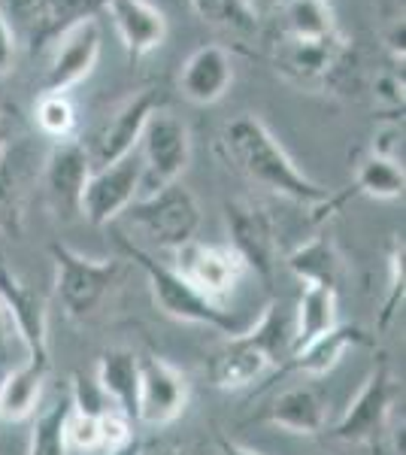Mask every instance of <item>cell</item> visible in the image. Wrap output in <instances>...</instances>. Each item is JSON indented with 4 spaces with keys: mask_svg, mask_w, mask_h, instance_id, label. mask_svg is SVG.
<instances>
[{
    "mask_svg": "<svg viewBox=\"0 0 406 455\" xmlns=\"http://www.w3.org/2000/svg\"><path fill=\"white\" fill-rule=\"evenodd\" d=\"M221 149H225L227 161L246 176L249 182L267 188L273 195H283L294 204L319 210L330 201V188L313 182L300 171L285 152V146L273 137V131L258 116L246 113L234 119L221 134Z\"/></svg>",
    "mask_w": 406,
    "mask_h": 455,
    "instance_id": "cell-1",
    "label": "cell"
},
{
    "mask_svg": "<svg viewBox=\"0 0 406 455\" xmlns=\"http://www.w3.org/2000/svg\"><path fill=\"white\" fill-rule=\"evenodd\" d=\"M115 243H119V249L124 252V259L134 261L146 274L152 300L158 304V310L164 315H170V319H176V322H188V325L212 328V331H221L227 337L240 331L237 319H234L221 304H216V300L201 295L186 276L176 274L173 264H161L155 255L146 252L139 243H131V240L119 231H115Z\"/></svg>",
    "mask_w": 406,
    "mask_h": 455,
    "instance_id": "cell-2",
    "label": "cell"
},
{
    "mask_svg": "<svg viewBox=\"0 0 406 455\" xmlns=\"http://www.w3.org/2000/svg\"><path fill=\"white\" fill-rule=\"evenodd\" d=\"M122 216L131 219V225L149 240L152 246L176 252L179 246L197 240L201 228V204L186 186L173 182L152 195H139Z\"/></svg>",
    "mask_w": 406,
    "mask_h": 455,
    "instance_id": "cell-3",
    "label": "cell"
},
{
    "mask_svg": "<svg viewBox=\"0 0 406 455\" xmlns=\"http://www.w3.org/2000/svg\"><path fill=\"white\" fill-rule=\"evenodd\" d=\"M55 264V295L70 319H85L122 280V259H88L68 243L49 246Z\"/></svg>",
    "mask_w": 406,
    "mask_h": 455,
    "instance_id": "cell-4",
    "label": "cell"
},
{
    "mask_svg": "<svg viewBox=\"0 0 406 455\" xmlns=\"http://www.w3.org/2000/svg\"><path fill=\"white\" fill-rule=\"evenodd\" d=\"M397 398H401V386L391 377L386 358H379L370 368V373H367V379L361 383L358 395L349 401L346 413L337 419L330 435L337 440H343V443L376 446L388 435V419H391V410H394Z\"/></svg>",
    "mask_w": 406,
    "mask_h": 455,
    "instance_id": "cell-5",
    "label": "cell"
},
{
    "mask_svg": "<svg viewBox=\"0 0 406 455\" xmlns=\"http://www.w3.org/2000/svg\"><path fill=\"white\" fill-rule=\"evenodd\" d=\"M139 167H143V182L139 195H152L164 186L179 182L191 161V134L186 122L170 116L164 107L152 113L146 122V131L139 137Z\"/></svg>",
    "mask_w": 406,
    "mask_h": 455,
    "instance_id": "cell-6",
    "label": "cell"
},
{
    "mask_svg": "<svg viewBox=\"0 0 406 455\" xmlns=\"http://www.w3.org/2000/svg\"><path fill=\"white\" fill-rule=\"evenodd\" d=\"M164 107V94L158 88H139L131 98H124L119 107L113 109L107 122L100 124V131L85 143L92 171L98 167H109L115 161L128 158L137 152L139 137L146 131V122L152 119V113Z\"/></svg>",
    "mask_w": 406,
    "mask_h": 455,
    "instance_id": "cell-7",
    "label": "cell"
},
{
    "mask_svg": "<svg viewBox=\"0 0 406 455\" xmlns=\"http://www.w3.org/2000/svg\"><path fill=\"white\" fill-rule=\"evenodd\" d=\"M225 222L227 234H231V246L240 255V261L246 264L249 274L261 276L264 283L273 280L279 259V237L273 216L258 204L246 201V197H234L225 204Z\"/></svg>",
    "mask_w": 406,
    "mask_h": 455,
    "instance_id": "cell-8",
    "label": "cell"
},
{
    "mask_svg": "<svg viewBox=\"0 0 406 455\" xmlns=\"http://www.w3.org/2000/svg\"><path fill=\"white\" fill-rule=\"evenodd\" d=\"M191 386L186 373L158 355H139V388H137V422L164 428L186 413Z\"/></svg>",
    "mask_w": 406,
    "mask_h": 455,
    "instance_id": "cell-9",
    "label": "cell"
},
{
    "mask_svg": "<svg viewBox=\"0 0 406 455\" xmlns=\"http://www.w3.org/2000/svg\"><path fill=\"white\" fill-rule=\"evenodd\" d=\"M0 307H4L10 325L16 328L19 340L25 343L31 362H49V310L46 298L31 289L16 270L0 255Z\"/></svg>",
    "mask_w": 406,
    "mask_h": 455,
    "instance_id": "cell-10",
    "label": "cell"
},
{
    "mask_svg": "<svg viewBox=\"0 0 406 455\" xmlns=\"http://www.w3.org/2000/svg\"><path fill=\"white\" fill-rule=\"evenodd\" d=\"M139 182H143V167L137 152L109 167H98L85 180L79 212L92 225L109 228L139 197Z\"/></svg>",
    "mask_w": 406,
    "mask_h": 455,
    "instance_id": "cell-11",
    "label": "cell"
},
{
    "mask_svg": "<svg viewBox=\"0 0 406 455\" xmlns=\"http://www.w3.org/2000/svg\"><path fill=\"white\" fill-rule=\"evenodd\" d=\"M176 274L186 276L201 295L221 304V298L231 295L240 285L243 276L249 274L246 264L240 261V255L231 246L219 243H201V240H191V243L176 249Z\"/></svg>",
    "mask_w": 406,
    "mask_h": 455,
    "instance_id": "cell-12",
    "label": "cell"
},
{
    "mask_svg": "<svg viewBox=\"0 0 406 455\" xmlns=\"http://www.w3.org/2000/svg\"><path fill=\"white\" fill-rule=\"evenodd\" d=\"M100 43L103 34L94 16L68 28L55 40V52H52L46 76H43V94H68L73 85L92 76L100 58Z\"/></svg>",
    "mask_w": 406,
    "mask_h": 455,
    "instance_id": "cell-13",
    "label": "cell"
},
{
    "mask_svg": "<svg viewBox=\"0 0 406 455\" xmlns=\"http://www.w3.org/2000/svg\"><path fill=\"white\" fill-rule=\"evenodd\" d=\"M88 176H92V161H88L85 143L70 137V140L52 146L46 171H43V186H46V197L58 216L68 219L73 212H79Z\"/></svg>",
    "mask_w": 406,
    "mask_h": 455,
    "instance_id": "cell-14",
    "label": "cell"
},
{
    "mask_svg": "<svg viewBox=\"0 0 406 455\" xmlns=\"http://www.w3.org/2000/svg\"><path fill=\"white\" fill-rule=\"evenodd\" d=\"M276 371V364L270 362V355L264 352L246 331H237L227 337V343L206 364L210 383L219 392H240L249 388L255 379H261L264 373Z\"/></svg>",
    "mask_w": 406,
    "mask_h": 455,
    "instance_id": "cell-15",
    "label": "cell"
},
{
    "mask_svg": "<svg viewBox=\"0 0 406 455\" xmlns=\"http://www.w3.org/2000/svg\"><path fill=\"white\" fill-rule=\"evenodd\" d=\"M103 10L113 19L131 61H139L158 46H164L167 16L149 0H107Z\"/></svg>",
    "mask_w": 406,
    "mask_h": 455,
    "instance_id": "cell-16",
    "label": "cell"
},
{
    "mask_svg": "<svg viewBox=\"0 0 406 455\" xmlns=\"http://www.w3.org/2000/svg\"><path fill=\"white\" fill-rule=\"evenodd\" d=\"M234 83V61L225 46H201L188 55V61L179 70V92L191 104L210 107L227 94Z\"/></svg>",
    "mask_w": 406,
    "mask_h": 455,
    "instance_id": "cell-17",
    "label": "cell"
},
{
    "mask_svg": "<svg viewBox=\"0 0 406 455\" xmlns=\"http://www.w3.org/2000/svg\"><path fill=\"white\" fill-rule=\"evenodd\" d=\"M367 343V334L364 328L358 325H334L330 331H324L313 340H306L304 347L291 349L288 362L279 368L276 373H300L306 379H319V377H328L330 371L343 362V355L355 347H364Z\"/></svg>",
    "mask_w": 406,
    "mask_h": 455,
    "instance_id": "cell-18",
    "label": "cell"
},
{
    "mask_svg": "<svg viewBox=\"0 0 406 455\" xmlns=\"http://www.w3.org/2000/svg\"><path fill=\"white\" fill-rule=\"evenodd\" d=\"M346 58V43L334 36V40H322V43H304V40H291L285 36L283 49L276 55V68L285 73L291 83L300 85H313L319 79H328L330 73L339 70Z\"/></svg>",
    "mask_w": 406,
    "mask_h": 455,
    "instance_id": "cell-19",
    "label": "cell"
},
{
    "mask_svg": "<svg viewBox=\"0 0 406 455\" xmlns=\"http://www.w3.org/2000/svg\"><path fill=\"white\" fill-rule=\"evenodd\" d=\"M261 422H267L279 431H288V435L315 437L322 435L324 422H328V403L313 386H294L279 398H273L270 407L264 410Z\"/></svg>",
    "mask_w": 406,
    "mask_h": 455,
    "instance_id": "cell-20",
    "label": "cell"
},
{
    "mask_svg": "<svg viewBox=\"0 0 406 455\" xmlns=\"http://www.w3.org/2000/svg\"><path fill=\"white\" fill-rule=\"evenodd\" d=\"M94 383L122 416L137 422V388H139V355L134 349L113 347L100 355Z\"/></svg>",
    "mask_w": 406,
    "mask_h": 455,
    "instance_id": "cell-21",
    "label": "cell"
},
{
    "mask_svg": "<svg viewBox=\"0 0 406 455\" xmlns=\"http://www.w3.org/2000/svg\"><path fill=\"white\" fill-rule=\"evenodd\" d=\"M49 377V364L31 362L19 364L16 371H10L0 379V419L4 422H25L31 419L40 407L43 398V386Z\"/></svg>",
    "mask_w": 406,
    "mask_h": 455,
    "instance_id": "cell-22",
    "label": "cell"
},
{
    "mask_svg": "<svg viewBox=\"0 0 406 455\" xmlns=\"http://www.w3.org/2000/svg\"><path fill=\"white\" fill-rule=\"evenodd\" d=\"M285 264L304 285H328V289H337L339 274H343V255H339L337 243L328 234H319V237L294 246L285 255Z\"/></svg>",
    "mask_w": 406,
    "mask_h": 455,
    "instance_id": "cell-23",
    "label": "cell"
},
{
    "mask_svg": "<svg viewBox=\"0 0 406 455\" xmlns=\"http://www.w3.org/2000/svg\"><path fill=\"white\" fill-rule=\"evenodd\" d=\"M339 325V289L328 285H304L298 298V307L291 310V334L294 349L304 347L306 340L319 337Z\"/></svg>",
    "mask_w": 406,
    "mask_h": 455,
    "instance_id": "cell-24",
    "label": "cell"
},
{
    "mask_svg": "<svg viewBox=\"0 0 406 455\" xmlns=\"http://www.w3.org/2000/svg\"><path fill=\"white\" fill-rule=\"evenodd\" d=\"M279 10L285 12V28L291 40L322 43L339 36L328 0H285Z\"/></svg>",
    "mask_w": 406,
    "mask_h": 455,
    "instance_id": "cell-25",
    "label": "cell"
},
{
    "mask_svg": "<svg viewBox=\"0 0 406 455\" xmlns=\"http://www.w3.org/2000/svg\"><path fill=\"white\" fill-rule=\"evenodd\" d=\"M403 186H406L403 164L367 152V156L358 161L352 195H367V197H373V201H397V197L403 195Z\"/></svg>",
    "mask_w": 406,
    "mask_h": 455,
    "instance_id": "cell-26",
    "label": "cell"
},
{
    "mask_svg": "<svg viewBox=\"0 0 406 455\" xmlns=\"http://www.w3.org/2000/svg\"><path fill=\"white\" fill-rule=\"evenodd\" d=\"M34 416L36 419L31 428L28 455H70L68 452V416H70L68 395L52 401L43 413H34Z\"/></svg>",
    "mask_w": 406,
    "mask_h": 455,
    "instance_id": "cell-27",
    "label": "cell"
},
{
    "mask_svg": "<svg viewBox=\"0 0 406 455\" xmlns=\"http://www.w3.org/2000/svg\"><path fill=\"white\" fill-rule=\"evenodd\" d=\"M34 116L43 134L55 143L70 140L73 131H76V109H73L68 94H40Z\"/></svg>",
    "mask_w": 406,
    "mask_h": 455,
    "instance_id": "cell-28",
    "label": "cell"
},
{
    "mask_svg": "<svg viewBox=\"0 0 406 455\" xmlns=\"http://www.w3.org/2000/svg\"><path fill=\"white\" fill-rule=\"evenodd\" d=\"M0 234L10 240H21L25 234V201H21L19 180L6 158L0 161Z\"/></svg>",
    "mask_w": 406,
    "mask_h": 455,
    "instance_id": "cell-29",
    "label": "cell"
},
{
    "mask_svg": "<svg viewBox=\"0 0 406 455\" xmlns=\"http://www.w3.org/2000/svg\"><path fill=\"white\" fill-rule=\"evenodd\" d=\"M191 6H195L201 21L212 28H225V31H240V34L258 31V21L249 16L240 0H191Z\"/></svg>",
    "mask_w": 406,
    "mask_h": 455,
    "instance_id": "cell-30",
    "label": "cell"
},
{
    "mask_svg": "<svg viewBox=\"0 0 406 455\" xmlns=\"http://www.w3.org/2000/svg\"><path fill=\"white\" fill-rule=\"evenodd\" d=\"M403 240L394 237L388 249V285H386V300H382L379 319H376V331H386L394 322L397 310L403 307Z\"/></svg>",
    "mask_w": 406,
    "mask_h": 455,
    "instance_id": "cell-31",
    "label": "cell"
},
{
    "mask_svg": "<svg viewBox=\"0 0 406 455\" xmlns=\"http://www.w3.org/2000/svg\"><path fill=\"white\" fill-rule=\"evenodd\" d=\"M68 452L107 455L103 431H100V416H79L70 410V416H68Z\"/></svg>",
    "mask_w": 406,
    "mask_h": 455,
    "instance_id": "cell-32",
    "label": "cell"
},
{
    "mask_svg": "<svg viewBox=\"0 0 406 455\" xmlns=\"http://www.w3.org/2000/svg\"><path fill=\"white\" fill-rule=\"evenodd\" d=\"M68 401H70L73 413H79V416H103V413H109V410H115L107 395L98 388V383H94V379H85L83 373H73L70 377Z\"/></svg>",
    "mask_w": 406,
    "mask_h": 455,
    "instance_id": "cell-33",
    "label": "cell"
},
{
    "mask_svg": "<svg viewBox=\"0 0 406 455\" xmlns=\"http://www.w3.org/2000/svg\"><path fill=\"white\" fill-rule=\"evenodd\" d=\"M370 152H373V156H379V158H388V161L403 164V124L391 122V124H386V128L376 131Z\"/></svg>",
    "mask_w": 406,
    "mask_h": 455,
    "instance_id": "cell-34",
    "label": "cell"
},
{
    "mask_svg": "<svg viewBox=\"0 0 406 455\" xmlns=\"http://www.w3.org/2000/svg\"><path fill=\"white\" fill-rule=\"evenodd\" d=\"M373 92H376V98H379L382 104H388L391 109L403 107V79L394 76V73H386V76L376 79Z\"/></svg>",
    "mask_w": 406,
    "mask_h": 455,
    "instance_id": "cell-35",
    "label": "cell"
},
{
    "mask_svg": "<svg viewBox=\"0 0 406 455\" xmlns=\"http://www.w3.org/2000/svg\"><path fill=\"white\" fill-rule=\"evenodd\" d=\"M12 61H16V34H12L10 21L0 12V76L12 70Z\"/></svg>",
    "mask_w": 406,
    "mask_h": 455,
    "instance_id": "cell-36",
    "label": "cell"
},
{
    "mask_svg": "<svg viewBox=\"0 0 406 455\" xmlns=\"http://www.w3.org/2000/svg\"><path fill=\"white\" fill-rule=\"evenodd\" d=\"M240 4L246 6V12L255 21H261V19H267L270 12H276L279 6H283V0H240Z\"/></svg>",
    "mask_w": 406,
    "mask_h": 455,
    "instance_id": "cell-37",
    "label": "cell"
},
{
    "mask_svg": "<svg viewBox=\"0 0 406 455\" xmlns=\"http://www.w3.org/2000/svg\"><path fill=\"white\" fill-rule=\"evenodd\" d=\"M388 49H391V55H394L397 61H403V19H401V21H394V28H391V34H388Z\"/></svg>",
    "mask_w": 406,
    "mask_h": 455,
    "instance_id": "cell-38",
    "label": "cell"
},
{
    "mask_svg": "<svg viewBox=\"0 0 406 455\" xmlns=\"http://www.w3.org/2000/svg\"><path fill=\"white\" fill-rule=\"evenodd\" d=\"M10 143H12V122H10V116L0 109V161L10 152Z\"/></svg>",
    "mask_w": 406,
    "mask_h": 455,
    "instance_id": "cell-39",
    "label": "cell"
},
{
    "mask_svg": "<svg viewBox=\"0 0 406 455\" xmlns=\"http://www.w3.org/2000/svg\"><path fill=\"white\" fill-rule=\"evenodd\" d=\"M219 455H261L255 450H249V446L237 443V440H227V437H219Z\"/></svg>",
    "mask_w": 406,
    "mask_h": 455,
    "instance_id": "cell-40",
    "label": "cell"
},
{
    "mask_svg": "<svg viewBox=\"0 0 406 455\" xmlns=\"http://www.w3.org/2000/svg\"><path fill=\"white\" fill-rule=\"evenodd\" d=\"M6 337H10V319H6L4 307H0V358L6 355Z\"/></svg>",
    "mask_w": 406,
    "mask_h": 455,
    "instance_id": "cell-41",
    "label": "cell"
},
{
    "mask_svg": "<svg viewBox=\"0 0 406 455\" xmlns=\"http://www.w3.org/2000/svg\"><path fill=\"white\" fill-rule=\"evenodd\" d=\"M164 455H195V452H182V450H170V452H164Z\"/></svg>",
    "mask_w": 406,
    "mask_h": 455,
    "instance_id": "cell-42",
    "label": "cell"
},
{
    "mask_svg": "<svg viewBox=\"0 0 406 455\" xmlns=\"http://www.w3.org/2000/svg\"><path fill=\"white\" fill-rule=\"evenodd\" d=\"M283 4H285V0H283Z\"/></svg>",
    "mask_w": 406,
    "mask_h": 455,
    "instance_id": "cell-43",
    "label": "cell"
}]
</instances>
